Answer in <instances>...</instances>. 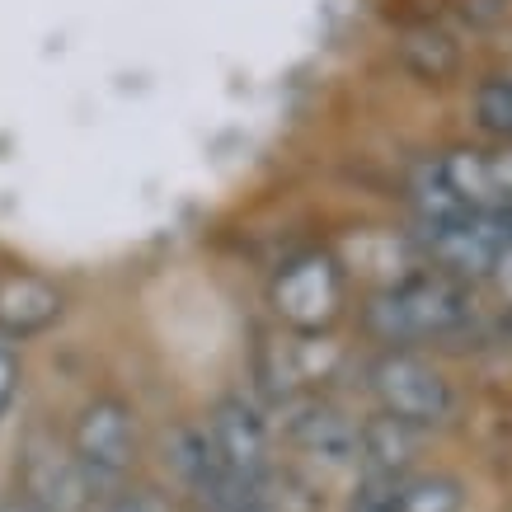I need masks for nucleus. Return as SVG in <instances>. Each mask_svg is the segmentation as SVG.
<instances>
[{
  "label": "nucleus",
  "mask_w": 512,
  "mask_h": 512,
  "mask_svg": "<svg viewBox=\"0 0 512 512\" xmlns=\"http://www.w3.org/2000/svg\"><path fill=\"white\" fill-rule=\"evenodd\" d=\"M19 489L33 512H85L94 503V489L85 470L76 466L71 447H57L52 437H33L19 461Z\"/></svg>",
  "instance_id": "423d86ee"
},
{
  "label": "nucleus",
  "mask_w": 512,
  "mask_h": 512,
  "mask_svg": "<svg viewBox=\"0 0 512 512\" xmlns=\"http://www.w3.org/2000/svg\"><path fill=\"white\" fill-rule=\"evenodd\" d=\"M466 489L451 475H419L400 484V512H461Z\"/></svg>",
  "instance_id": "f8f14e48"
},
{
  "label": "nucleus",
  "mask_w": 512,
  "mask_h": 512,
  "mask_svg": "<svg viewBox=\"0 0 512 512\" xmlns=\"http://www.w3.org/2000/svg\"><path fill=\"white\" fill-rule=\"evenodd\" d=\"M207 428V437H212V451L221 456V466L231 470L240 484H249V489H259L264 494V480H268V428L264 419L249 409L245 400H221L217 409H212V419L202 423Z\"/></svg>",
  "instance_id": "0eeeda50"
},
{
  "label": "nucleus",
  "mask_w": 512,
  "mask_h": 512,
  "mask_svg": "<svg viewBox=\"0 0 512 512\" xmlns=\"http://www.w3.org/2000/svg\"><path fill=\"white\" fill-rule=\"evenodd\" d=\"M475 123L498 141H512V76H484L475 90Z\"/></svg>",
  "instance_id": "ddd939ff"
},
{
  "label": "nucleus",
  "mask_w": 512,
  "mask_h": 512,
  "mask_svg": "<svg viewBox=\"0 0 512 512\" xmlns=\"http://www.w3.org/2000/svg\"><path fill=\"white\" fill-rule=\"evenodd\" d=\"M400 57L419 80H447L451 71L461 66V47H456V38H451L447 29H437V24H419V29L404 33Z\"/></svg>",
  "instance_id": "9b49d317"
},
{
  "label": "nucleus",
  "mask_w": 512,
  "mask_h": 512,
  "mask_svg": "<svg viewBox=\"0 0 512 512\" xmlns=\"http://www.w3.org/2000/svg\"><path fill=\"white\" fill-rule=\"evenodd\" d=\"M109 512H170V503L156 489H123V494H113Z\"/></svg>",
  "instance_id": "dca6fc26"
},
{
  "label": "nucleus",
  "mask_w": 512,
  "mask_h": 512,
  "mask_svg": "<svg viewBox=\"0 0 512 512\" xmlns=\"http://www.w3.org/2000/svg\"><path fill=\"white\" fill-rule=\"evenodd\" d=\"M71 456L85 470L94 494H109L127 480V470L137 461V414L118 395H94L76 414L71 428Z\"/></svg>",
  "instance_id": "7ed1b4c3"
},
{
  "label": "nucleus",
  "mask_w": 512,
  "mask_h": 512,
  "mask_svg": "<svg viewBox=\"0 0 512 512\" xmlns=\"http://www.w3.org/2000/svg\"><path fill=\"white\" fill-rule=\"evenodd\" d=\"M62 320V292L33 268H0V339H33Z\"/></svg>",
  "instance_id": "6e6552de"
},
{
  "label": "nucleus",
  "mask_w": 512,
  "mask_h": 512,
  "mask_svg": "<svg viewBox=\"0 0 512 512\" xmlns=\"http://www.w3.org/2000/svg\"><path fill=\"white\" fill-rule=\"evenodd\" d=\"M273 311L296 334H320L334 325L343 311V268L334 264V254L311 249L282 268L273 278Z\"/></svg>",
  "instance_id": "39448f33"
},
{
  "label": "nucleus",
  "mask_w": 512,
  "mask_h": 512,
  "mask_svg": "<svg viewBox=\"0 0 512 512\" xmlns=\"http://www.w3.org/2000/svg\"><path fill=\"white\" fill-rule=\"evenodd\" d=\"M367 386H372L381 414L404 428H437V423L451 419L456 409V390L442 372H437L428 357L409 353V348H386L367 367Z\"/></svg>",
  "instance_id": "f03ea898"
},
{
  "label": "nucleus",
  "mask_w": 512,
  "mask_h": 512,
  "mask_svg": "<svg viewBox=\"0 0 512 512\" xmlns=\"http://www.w3.org/2000/svg\"><path fill=\"white\" fill-rule=\"evenodd\" d=\"M419 240L437 264V273H447L456 282L484 278V273H494L503 249L512 245V212H498V217L466 212V217L451 221H419Z\"/></svg>",
  "instance_id": "20e7f679"
},
{
  "label": "nucleus",
  "mask_w": 512,
  "mask_h": 512,
  "mask_svg": "<svg viewBox=\"0 0 512 512\" xmlns=\"http://www.w3.org/2000/svg\"><path fill=\"white\" fill-rule=\"evenodd\" d=\"M292 442L325 466H353L357 461V423L334 404H306L292 419Z\"/></svg>",
  "instance_id": "1a4fd4ad"
},
{
  "label": "nucleus",
  "mask_w": 512,
  "mask_h": 512,
  "mask_svg": "<svg viewBox=\"0 0 512 512\" xmlns=\"http://www.w3.org/2000/svg\"><path fill=\"white\" fill-rule=\"evenodd\" d=\"M400 484L395 475H376V470H362L353 498L343 512H400Z\"/></svg>",
  "instance_id": "4468645a"
},
{
  "label": "nucleus",
  "mask_w": 512,
  "mask_h": 512,
  "mask_svg": "<svg viewBox=\"0 0 512 512\" xmlns=\"http://www.w3.org/2000/svg\"><path fill=\"white\" fill-rule=\"evenodd\" d=\"M19 348L10 339H0V419H5V409H10V400H15L19 390Z\"/></svg>",
  "instance_id": "2eb2a0df"
},
{
  "label": "nucleus",
  "mask_w": 512,
  "mask_h": 512,
  "mask_svg": "<svg viewBox=\"0 0 512 512\" xmlns=\"http://www.w3.org/2000/svg\"><path fill=\"white\" fill-rule=\"evenodd\" d=\"M414 447H419V433L386 419V414H376L372 423L357 428V461H362V470H376V475L404 480V470L414 461Z\"/></svg>",
  "instance_id": "9d476101"
},
{
  "label": "nucleus",
  "mask_w": 512,
  "mask_h": 512,
  "mask_svg": "<svg viewBox=\"0 0 512 512\" xmlns=\"http://www.w3.org/2000/svg\"><path fill=\"white\" fill-rule=\"evenodd\" d=\"M367 329L390 348L404 343H447L475 325V301H470L466 282L447 278V273H414V278L395 282L367 306Z\"/></svg>",
  "instance_id": "f257e3e1"
},
{
  "label": "nucleus",
  "mask_w": 512,
  "mask_h": 512,
  "mask_svg": "<svg viewBox=\"0 0 512 512\" xmlns=\"http://www.w3.org/2000/svg\"><path fill=\"white\" fill-rule=\"evenodd\" d=\"M0 512H33V508H29V503H5Z\"/></svg>",
  "instance_id": "f3484780"
},
{
  "label": "nucleus",
  "mask_w": 512,
  "mask_h": 512,
  "mask_svg": "<svg viewBox=\"0 0 512 512\" xmlns=\"http://www.w3.org/2000/svg\"><path fill=\"white\" fill-rule=\"evenodd\" d=\"M503 339L512 343V315H508V320H503Z\"/></svg>",
  "instance_id": "a211bd4d"
}]
</instances>
